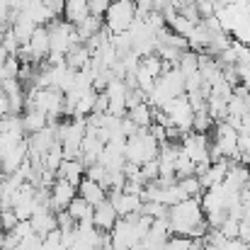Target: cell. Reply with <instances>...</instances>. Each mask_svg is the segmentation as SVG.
<instances>
[{
    "instance_id": "ba28073f",
    "label": "cell",
    "mask_w": 250,
    "mask_h": 250,
    "mask_svg": "<svg viewBox=\"0 0 250 250\" xmlns=\"http://www.w3.org/2000/svg\"><path fill=\"white\" fill-rule=\"evenodd\" d=\"M78 194L83 197L87 204H92V207H97L100 202L107 199V189H104L100 182L90 180V177H83V180H81V185H78Z\"/></svg>"
},
{
    "instance_id": "d6986e66",
    "label": "cell",
    "mask_w": 250,
    "mask_h": 250,
    "mask_svg": "<svg viewBox=\"0 0 250 250\" xmlns=\"http://www.w3.org/2000/svg\"><path fill=\"white\" fill-rule=\"evenodd\" d=\"M189 246H192V238H189V236H177V233H172V236L167 238V243L163 250H189Z\"/></svg>"
},
{
    "instance_id": "603a6c76",
    "label": "cell",
    "mask_w": 250,
    "mask_h": 250,
    "mask_svg": "<svg viewBox=\"0 0 250 250\" xmlns=\"http://www.w3.org/2000/svg\"><path fill=\"white\" fill-rule=\"evenodd\" d=\"M226 250H250V246L243 241V238H231L229 246H226Z\"/></svg>"
},
{
    "instance_id": "2e32d148",
    "label": "cell",
    "mask_w": 250,
    "mask_h": 250,
    "mask_svg": "<svg viewBox=\"0 0 250 250\" xmlns=\"http://www.w3.org/2000/svg\"><path fill=\"white\" fill-rule=\"evenodd\" d=\"M97 90H87L81 95V100H78V104H76V114L73 117H87V114H92V109H95V102H97Z\"/></svg>"
},
{
    "instance_id": "7a4b0ae2",
    "label": "cell",
    "mask_w": 250,
    "mask_h": 250,
    "mask_svg": "<svg viewBox=\"0 0 250 250\" xmlns=\"http://www.w3.org/2000/svg\"><path fill=\"white\" fill-rule=\"evenodd\" d=\"M139 17V7L134 0H112L104 12V24L109 32H126Z\"/></svg>"
},
{
    "instance_id": "52a82bcc",
    "label": "cell",
    "mask_w": 250,
    "mask_h": 250,
    "mask_svg": "<svg viewBox=\"0 0 250 250\" xmlns=\"http://www.w3.org/2000/svg\"><path fill=\"white\" fill-rule=\"evenodd\" d=\"M92 221H95V226H97L100 231H112L114 224L119 221V211H117V207H114L109 199H104V202H100V204L95 207Z\"/></svg>"
},
{
    "instance_id": "d4e9b609",
    "label": "cell",
    "mask_w": 250,
    "mask_h": 250,
    "mask_svg": "<svg viewBox=\"0 0 250 250\" xmlns=\"http://www.w3.org/2000/svg\"><path fill=\"white\" fill-rule=\"evenodd\" d=\"M129 250H146V248H144L141 243H136V246H131V248H129Z\"/></svg>"
},
{
    "instance_id": "44dd1931",
    "label": "cell",
    "mask_w": 250,
    "mask_h": 250,
    "mask_svg": "<svg viewBox=\"0 0 250 250\" xmlns=\"http://www.w3.org/2000/svg\"><path fill=\"white\" fill-rule=\"evenodd\" d=\"M109 2H112V0H87V10H90V15L104 17V12H107Z\"/></svg>"
},
{
    "instance_id": "30bf717a",
    "label": "cell",
    "mask_w": 250,
    "mask_h": 250,
    "mask_svg": "<svg viewBox=\"0 0 250 250\" xmlns=\"http://www.w3.org/2000/svg\"><path fill=\"white\" fill-rule=\"evenodd\" d=\"M248 180H250V167L248 166H243V163H231L229 175H226V180H224V185H229L231 189L243 192V189L248 187Z\"/></svg>"
},
{
    "instance_id": "8992f818",
    "label": "cell",
    "mask_w": 250,
    "mask_h": 250,
    "mask_svg": "<svg viewBox=\"0 0 250 250\" xmlns=\"http://www.w3.org/2000/svg\"><path fill=\"white\" fill-rule=\"evenodd\" d=\"M29 46H32V56H34V63H44L46 56L51 54V34H49V27L46 24H39L29 39Z\"/></svg>"
},
{
    "instance_id": "9a60e30c",
    "label": "cell",
    "mask_w": 250,
    "mask_h": 250,
    "mask_svg": "<svg viewBox=\"0 0 250 250\" xmlns=\"http://www.w3.org/2000/svg\"><path fill=\"white\" fill-rule=\"evenodd\" d=\"M66 211H68V214H71L76 221H83V219H87V216H92L95 207H92V204H87L83 197L78 194V197H76V199L68 204V209H66Z\"/></svg>"
},
{
    "instance_id": "3957f363",
    "label": "cell",
    "mask_w": 250,
    "mask_h": 250,
    "mask_svg": "<svg viewBox=\"0 0 250 250\" xmlns=\"http://www.w3.org/2000/svg\"><path fill=\"white\" fill-rule=\"evenodd\" d=\"M163 109H166V114L170 117V122H172L182 134L192 131V124H194V109H192V104H189L187 92H185V95L172 97Z\"/></svg>"
},
{
    "instance_id": "5b68a950",
    "label": "cell",
    "mask_w": 250,
    "mask_h": 250,
    "mask_svg": "<svg viewBox=\"0 0 250 250\" xmlns=\"http://www.w3.org/2000/svg\"><path fill=\"white\" fill-rule=\"evenodd\" d=\"M76 197H78V185H73L68 180H56L54 187H51V209L54 211L68 209V204Z\"/></svg>"
},
{
    "instance_id": "4fadbf2b",
    "label": "cell",
    "mask_w": 250,
    "mask_h": 250,
    "mask_svg": "<svg viewBox=\"0 0 250 250\" xmlns=\"http://www.w3.org/2000/svg\"><path fill=\"white\" fill-rule=\"evenodd\" d=\"M90 59H92V51H90L85 44H76V46H71V51L66 54V63H68L71 68H76V71L85 68V66L90 63Z\"/></svg>"
},
{
    "instance_id": "cb8c5ba5",
    "label": "cell",
    "mask_w": 250,
    "mask_h": 250,
    "mask_svg": "<svg viewBox=\"0 0 250 250\" xmlns=\"http://www.w3.org/2000/svg\"><path fill=\"white\" fill-rule=\"evenodd\" d=\"M7 56H10V54H7V49L2 46V42H0V63H5V61H7Z\"/></svg>"
},
{
    "instance_id": "ac0fdd59",
    "label": "cell",
    "mask_w": 250,
    "mask_h": 250,
    "mask_svg": "<svg viewBox=\"0 0 250 250\" xmlns=\"http://www.w3.org/2000/svg\"><path fill=\"white\" fill-rule=\"evenodd\" d=\"M219 231H221L229 241H231V238H238V233H241V221H238V219H233V216H229V219L219 226Z\"/></svg>"
},
{
    "instance_id": "277c9868",
    "label": "cell",
    "mask_w": 250,
    "mask_h": 250,
    "mask_svg": "<svg viewBox=\"0 0 250 250\" xmlns=\"http://www.w3.org/2000/svg\"><path fill=\"white\" fill-rule=\"evenodd\" d=\"M109 233H112V246L117 250H129L131 246L141 243L134 221H129L126 216H119V221L114 224V229H112Z\"/></svg>"
},
{
    "instance_id": "7402d4cb",
    "label": "cell",
    "mask_w": 250,
    "mask_h": 250,
    "mask_svg": "<svg viewBox=\"0 0 250 250\" xmlns=\"http://www.w3.org/2000/svg\"><path fill=\"white\" fill-rule=\"evenodd\" d=\"M44 5L51 10V15H54V17H61V15H63V10H66V0H44Z\"/></svg>"
},
{
    "instance_id": "9c48e42d",
    "label": "cell",
    "mask_w": 250,
    "mask_h": 250,
    "mask_svg": "<svg viewBox=\"0 0 250 250\" xmlns=\"http://www.w3.org/2000/svg\"><path fill=\"white\" fill-rule=\"evenodd\" d=\"M56 177L59 180H68V182H73V185H81V180L85 177V163L81 158H63V163L61 167L56 170Z\"/></svg>"
},
{
    "instance_id": "6da1fadb",
    "label": "cell",
    "mask_w": 250,
    "mask_h": 250,
    "mask_svg": "<svg viewBox=\"0 0 250 250\" xmlns=\"http://www.w3.org/2000/svg\"><path fill=\"white\" fill-rule=\"evenodd\" d=\"M167 221H170V231L177 236H189L192 229L204 221V209H202V199L199 197H189L175 207H170L167 211Z\"/></svg>"
},
{
    "instance_id": "7c38bea8",
    "label": "cell",
    "mask_w": 250,
    "mask_h": 250,
    "mask_svg": "<svg viewBox=\"0 0 250 250\" xmlns=\"http://www.w3.org/2000/svg\"><path fill=\"white\" fill-rule=\"evenodd\" d=\"M126 117H129L131 122H136L141 129H148V126L153 124V107H151L148 102L134 104V107H129V109H126Z\"/></svg>"
},
{
    "instance_id": "5bb4252c",
    "label": "cell",
    "mask_w": 250,
    "mask_h": 250,
    "mask_svg": "<svg viewBox=\"0 0 250 250\" xmlns=\"http://www.w3.org/2000/svg\"><path fill=\"white\" fill-rule=\"evenodd\" d=\"M102 20H104V17L87 15L81 24H76V27H78V34H81V39H83V44L87 42V39H90V37H95V34H97V32L104 27V24H102Z\"/></svg>"
},
{
    "instance_id": "8fae6325",
    "label": "cell",
    "mask_w": 250,
    "mask_h": 250,
    "mask_svg": "<svg viewBox=\"0 0 250 250\" xmlns=\"http://www.w3.org/2000/svg\"><path fill=\"white\" fill-rule=\"evenodd\" d=\"M22 124H24V131L27 134H37L42 129L49 126V114L42 112V109H27L22 114Z\"/></svg>"
},
{
    "instance_id": "ffe728a7",
    "label": "cell",
    "mask_w": 250,
    "mask_h": 250,
    "mask_svg": "<svg viewBox=\"0 0 250 250\" xmlns=\"http://www.w3.org/2000/svg\"><path fill=\"white\" fill-rule=\"evenodd\" d=\"M0 224H2V231H12V229L20 224L15 209H2V211H0Z\"/></svg>"
},
{
    "instance_id": "e0dca14e",
    "label": "cell",
    "mask_w": 250,
    "mask_h": 250,
    "mask_svg": "<svg viewBox=\"0 0 250 250\" xmlns=\"http://www.w3.org/2000/svg\"><path fill=\"white\" fill-rule=\"evenodd\" d=\"M214 124H216V122H214V117L209 114V109H199V112H194V124H192L194 131H204V134H207Z\"/></svg>"
}]
</instances>
